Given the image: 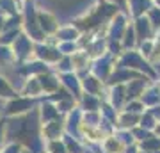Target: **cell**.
Segmentation results:
<instances>
[{
    "mask_svg": "<svg viewBox=\"0 0 160 153\" xmlns=\"http://www.w3.org/2000/svg\"><path fill=\"white\" fill-rule=\"evenodd\" d=\"M123 110H128V112H133V114H142L144 110H146V105L142 103L141 98H137V100H128V102L125 103Z\"/></svg>",
    "mask_w": 160,
    "mask_h": 153,
    "instance_id": "2e32d148",
    "label": "cell"
},
{
    "mask_svg": "<svg viewBox=\"0 0 160 153\" xmlns=\"http://www.w3.org/2000/svg\"><path fill=\"white\" fill-rule=\"evenodd\" d=\"M64 142H66V148H68V153H84L87 150V144L80 137H73L69 134H64Z\"/></svg>",
    "mask_w": 160,
    "mask_h": 153,
    "instance_id": "8fae6325",
    "label": "cell"
},
{
    "mask_svg": "<svg viewBox=\"0 0 160 153\" xmlns=\"http://www.w3.org/2000/svg\"><path fill=\"white\" fill-rule=\"evenodd\" d=\"M61 84L66 91H68L69 94L78 102L80 96H82V79H80L78 75L75 73V71H69V73H62L61 75Z\"/></svg>",
    "mask_w": 160,
    "mask_h": 153,
    "instance_id": "3957f363",
    "label": "cell"
},
{
    "mask_svg": "<svg viewBox=\"0 0 160 153\" xmlns=\"http://www.w3.org/2000/svg\"><path fill=\"white\" fill-rule=\"evenodd\" d=\"M77 103H78L80 110H100L103 100H102V96H98V94L82 93V96H80V100Z\"/></svg>",
    "mask_w": 160,
    "mask_h": 153,
    "instance_id": "ba28073f",
    "label": "cell"
},
{
    "mask_svg": "<svg viewBox=\"0 0 160 153\" xmlns=\"http://www.w3.org/2000/svg\"><path fill=\"white\" fill-rule=\"evenodd\" d=\"M38 114H39L41 125H46V123H50V121L62 116V114L59 112L55 102H52L50 98H46V96H43L39 100V103H38Z\"/></svg>",
    "mask_w": 160,
    "mask_h": 153,
    "instance_id": "7a4b0ae2",
    "label": "cell"
},
{
    "mask_svg": "<svg viewBox=\"0 0 160 153\" xmlns=\"http://www.w3.org/2000/svg\"><path fill=\"white\" fill-rule=\"evenodd\" d=\"M2 148H4V144H2V142H0V150H2Z\"/></svg>",
    "mask_w": 160,
    "mask_h": 153,
    "instance_id": "603a6c76",
    "label": "cell"
},
{
    "mask_svg": "<svg viewBox=\"0 0 160 153\" xmlns=\"http://www.w3.org/2000/svg\"><path fill=\"white\" fill-rule=\"evenodd\" d=\"M105 87H107V84L98 79L96 75L87 73L86 77H82V91L87 93V94H98V96H102Z\"/></svg>",
    "mask_w": 160,
    "mask_h": 153,
    "instance_id": "5b68a950",
    "label": "cell"
},
{
    "mask_svg": "<svg viewBox=\"0 0 160 153\" xmlns=\"http://www.w3.org/2000/svg\"><path fill=\"white\" fill-rule=\"evenodd\" d=\"M137 28H139V39H148L149 38V25L146 22H139V25H137Z\"/></svg>",
    "mask_w": 160,
    "mask_h": 153,
    "instance_id": "d6986e66",
    "label": "cell"
},
{
    "mask_svg": "<svg viewBox=\"0 0 160 153\" xmlns=\"http://www.w3.org/2000/svg\"><path fill=\"white\" fill-rule=\"evenodd\" d=\"M132 132H133V137H135L137 142L144 141V139H148V137H151L155 134V132H149V130H146V128H142L141 125H137L135 128H132Z\"/></svg>",
    "mask_w": 160,
    "mask_h": 153,
    "instance_id": "e0dca14e",
    "label": "cell"
},
{
    "mask_svg": "<svg viewBox=\"0 0 160 153\" xmlns=\"http://www.w3.org/2000/svg\"><path fill=\"white\" fill-rule=\"evenodd\" d=\"M141 123V114H133L128 110H119L116 118V128H135Z\"/></svg>",
    "mask_w": 160,
    "mask_h": 153,
    "instance_id": "8992f818",
    "label": "cell"
},
{
    "mask_svg": "<svg viewBox=\"0 0 160 153\" xmlns=\"http://www.w3.org/2000/svg\"><path fill=\"white\" fill-rule=\"evenodd\" d=\"M137 146H139V151L141 153H158L160 151V135L158 134H153L151 137L137 142Z\"/></svg>",
    "mask_w": 160,
    "mask_h": 153,
    "instance_id": "30bf717a",
    "label": "cell"
},
{
    "mask_svg": "<svg viewBox=\"0 0 160 153\" xmlns=\"http://www.w3.org/2000/svg\"><path fill=\"white\" fill-rule=\"evenodd\" d=\"M6 132H7V121H6V118H0V142H2V144L7 142Z\"/></svg>",
    "mask_w": 160,
    "mask_h": 153,
    "instance_id": "ffe728a7",
    "label": "cell"
},
{
    "mask_svg": "<svg viewBox=\"0 0 160 153\" xmlns=\"http://www.w3.org/2000/svg\"><path fill=\"white\" fill-rule=\"evenodd\" d=\"M139 125L142 126V128H146V130H149V132H155L160 125V119L157 118L149 109H146V110L141 114V123H139Z\"/></svg>",
    "mask_w": 160,
    "mask_h": 153,
    "instance_id": "7c38bea8",
    "label": "cell"
},
{
    "mask_svg": "<svg viewBox=\"0 0 160 153\" xmlns=\"http://www.w3.org/2000/svg\"><path fill=\"white\" fill-rule=\"evenodd\" d=\"M84 153H96V151H94L92 148H89V146H87V150H86V151H84Z\"/></svg>",
    "mask_w": 160,
    "mask_h": 153,
    "instance_id": "7402d4cb",
    "label": "cell"
},
{
    "mask_svg": "<svg viewBox=\"0 0 160 153\" xmlns=\"http://www.w3.org/2000/svg\"><path fill=\"white\" fill-rule=\"evenodd\" d=\"M123 153H141V151H139L137 144H132V146H126L125 150H123Z\"/></svg>",
    "mask_w": 160,
    "mask_h": 153,
    "instance_id": "44dd1931",
    "label": "cell"
},
{
    "mask_svg": "<svg viewBox=\"0 0 160 153\" xmlns=\"http://www.w3.org/2000/svg\"><path fill=\"white\" fill-rule=\"evenodd\" d=\"M142 103L146 105V109H151L155 105H160V84L157 82H151V84L146 87V91L142 93V96H141Z\"/></svg>",
    "mask_w": 160,
    "mask_h": 153,
    "instance_id": "52a82bcc",
    "label": "cell"
},
{
    "mask_svg": "<svg viewBox=\"0 0 160 153\" xmlns=\"http://www.w3.org/2000/svg\"><path fill=\"white\" fill-rule=\"evenodd\" d=\"M18 93L16 89L11 85V82L4 77V75H0V98H6V100H11L14 98Z\"/></svg>",
    "mask_w": 160,
    "mask_h": 153,
    "instance_id": "4fadbf2b",
    "label": "cell"
},
{
    "mask_svg": "<svg viewBox=\"0 0 160 153\" xmlns=\"http://www.w3.org/2000/svg\"><path fill=\"white\" fill-rule=\"evenodd\" d=\"M46 153H68L64 139H52L46 141Z\"/></svg>",
    "mask_w": 160,
    "mask_h": 153,
    "instance_id": "9a60e30c",
    "label": "cell"
},
{
    "mask_svg": "<svg viewBox=\"0 0 160 153\" xmlns=\"http://www.w3.org/2000/svg\"><path fill=\"white\" fill-rule=\"evenodd\" d=\"M100 148H102V153H123V150H125L126 146L114 135V134H110V135H107L102 142H100Z\"/></svg>",
    "mask_w": 160,
    "mask_h": 153,
    "instance_id": "9c48e42d",
    "label": "cell"
},
{
    "mask_svg": "<svg viewBox=\"0 0 160 153\" xmlns=\"http://www.w3.org/2000/svg\"><path fill=\"white\" fill-rule=\"evenodd\" d=\"M41 134L46 141H52V139H62L64 134H66V125H64V116L53 119L50 123L41 126Z\"/></svg>",
    "mask_w": 160,
    "mask_h": 153,
    "instance_id": "277c9868",
    "label": "cell"
},
{
    "mask_svg": "<svg viewBox=\"0 0 160 153\" xmlns=\"http://www.w3.org/2000/svg\"><path fill=\"white\" fill-rule=\"evenodd\" d=\"M114 135L119 139L125 146H132V144H137L135 137H133V132L130 128H116L114 130Z\"/></svg>",
    "mask_w": 160,
    "mask_h": 153,
    "instance_id": "5bb4252c",
    "label": "cell"
},
{
    "mask_svg": "<svg viewBox=\"0 0 160 153\" xmlns=\"http://www.w3.org/2000/svg\"><path fill=\"white\" fill-rule=\"evenodd\" d=\"M23 150H25V146L22 142H6L0 153H23Z\"/></svg>",
    "mask_w": 160,
    "mask_h": 153,
    "instance_id": "ac0fdd59",
    "label": "cell"
},
{
    "mask_svg": "<svg viewBox=\"0 0 160 153\" xmlns=\"http://www.w3.org/2000/svg\"><path fill=\"white\" fill-rule=\"evenodd\" d=\"M38 103H39V100H38V98H30V96H25V94H16L14 98L7 100L4 118L25 116V114L32 112L34 109H38Z\"/></svg>",
    "mask_w": 160,
    "mask_h": 153,
    "instance_id": "6da1fadb",
    "label": "cell"
}]
</instances>
